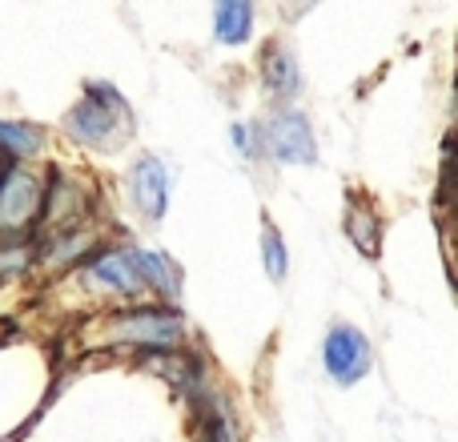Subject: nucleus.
Listing matches in <instances>:
<instances>
[{"mask_svg": "<svg viewBox=\"0 0 458 442\" xmlns=\"http://www.w3.org/2000/svg\"><path fill=\"white\" fill-rule=\"evenodd\" d=\"M64 133L93 153H117L133 137V113L109 81H89L85 97L64 113Z\"/></svg>", "mask_w": 458, "mask_h": 442, "instance_id": "1", "label": "nucleus"}, {"mask_svg": "<svg viewBox=\"0 0 458 442\" xmlns=\"http://www.w3.org/2000/svg\"><path fill=\"white\" fill-rule=\"evenodd\" d=\"M45 214V185L32 169L4 166L0 169V242H21Z\"/></svg>", "mask_w": 458, "mask_h": 442, "instance_id": "2", "label": "nucleus"}, {"mask_svg": "<svg viewBox=\"0 0 458 442\" xmlns=\"http://www.w3.org/2000/svg\"><path fill=\"white\" fill-rule=\"evenodd\" d=\"M261 133V153L277 166H314L318 161V141L310 117L301 109H274L258 125Z\"/></svg>", "mask_w": 458, "mask_h": 442, "instance_id": "3", "label": "nucleus"}, {"mask_svg": "<svg viewBox=\"0 0 458 442\" xmlns=\"http://www.w3.org/2000/svg\"><path fill=\"white\" fill-rule=\"evenodd\" d=\"M322 358H326V374H330L338 387H354V382H362L366 374L374 370V350H370V342H366V334L346 322L330 326Z\"/></svg>", "mask_w": 458, "mask_h": 442, "instance_id": "4", "label": "nucleus"}, {"mask_svg": "<svg viewBox=\"0 0 458 442\" xmlns=\"http://www.w3.org/2000/svg\"><path fill=\"white\" fill-rule=\"evenodd\" d=\"M109 334L117 342H129V346L174 350V346H182L185 326H182V318L169 314V310H133V314L113 318Z\"/></svg>", "mask_w": 458, "mask_h": 442, "instance_id": "5", "label": "nucleus"}, {"mask_svg": "<svg viewBox=\"0 0 458 442\" xmlns=\"http://www.w3.org/2000/svg\"><path fill=\"white\" fill-rule=\"evenodd\" d=\"M93 209L89 190L69 174H53L45 185V214L40 225H48V234H64V229H81Z\"/></svg>", "mask_w": 458, "mask_h": 442, "instance_id": "6", "label": "nucleus"}, {"mask_svg": "<svg viewBox=\"0 0 458 442\" xmlns=\"http://www.w3.org/2000/svg\"><path fill=\"white\" fill-rule=\"evenodd\" d=\"M85 277H89V285H105V290L121 293V298H141L149 290L141 274V261H137V250L97 253V258L85 261Z\"/></svg>", "mask_w": 458, "mask_h": 442, "instance_id": "7", "label": "nucleus"}, {"mask_svg": "<svg viewBox=\"0 0 458 442\" xmlns=\"http://www.w3.org/2000/svg\"><path fill=\"white\" fill-rule=\"evenodd\" d=\"M129 201L145 221H161L169 206V174H165V161L145 153L137 157V166L129 169Z\"/></svg>", "mask_w": 458, "mask_h": 442, "instance_id": "8", "label": "nucleus"}, {"mask_svg": "<svg viewBox=\"0 0 458 442\" xmlns=\"http://www.w3.org/2000/svg\"><path fill=\"white\" fill-rule=\"evenodd\" d=\"M261 85H266L269 97L277 101H293L301 93V69H298V56L290 53V45L282 40H269L261 45Z\"/></svg>", "mask_w": 458, "mask_h": 442, "instance_id": "9", "label": "nucleus"}, {"mask_svg": "<svg viewBox=\"0 0 458 442\" xmlns=\"http://www.w3.org/2000/svg\"><path fill=\"white\" fill-rule=\"evenodd\" d=\"M258 0H214V40L217 45H245L253 37Z\"/></svg>", "mask_w": 458, "mask_h": 442, "instance_id": "10", "label": "nucleus"}, {"mask_svg": "<svg viewBox=\"0 0 458 442\" xmlns=\"http://www.w3.org/2000/svg\"><path fill=\"white\" fill-rule=\"evenodd\" d=\"M346 234H350V242L358 245V253L378 258V250H382V221H378V214H374V206H366L362 198H354L346 206Z\"/></svg>", "mask_w": 458, "mask_h": 442, "instance_id": "11", "label": "nucleus"}, {"mask_svg": "<svg viewBox=\"0 0 458 442\" xmlns=\"http://www.w3.org/2000/svg\"><path fill=\"white\" fill-rule=\"evenodd\" d=\"M45 149V129L24 125V121H0V157L29 161Z\"/></svg>", "mask_w": 458, "mask_h": 442, "instance_id": "12", "label": "nucleus"}, {"mask_svg": "<svg viewBox=\"0 0 458 442\" xmlns=\"http://www.w3.org/2000/svg\"><path fill=\"white\" fill-rule=\"evenodd\" d=\"M137 261H141V274H145V285L157 290L165 302H174L182 293V269L165 258V253H153V250H137Z\"/></svg>", "mask_w": 458, "mask_h": 442, "instance_id": "13", "label": "nucleus"}, {"mask_svg": "<svg viewBox=\"0 0 458 442\" xmlns=\"http://www.w3.org/2000/svg\"><path fill=\"white\" fill-rule=\"evenodd\" d=\"M261 258H266L269 282H285V274H290V253H285L282 234H277V225L269 217L261 221Z\"/></svg>", "mask_w": 458, "mask_h": 442, "instance_id": "14", "label": "nucleus"}, {"mask_svg": "<svg viewBox=\"0 0 458 442\" xmlns=\"http://www.w3.org/2000/svg\"><path fill=\"white\" fill-rule=\"evenodd\" d=\"M29 261H32V250L24 245V237L21 242H0V277L29 269Z\"/></svg>", "mask_w": 458, "mask_h": 442, "instance_id": "15", "label": "nucleus"}, {"mask_svg": "<svg viewBox=\"0 0 458 442\" xmlns=\"http://www.w3.org/2000/svg\"><path fill=\"white\" fill-rule=\"evenodd\" d=\"M233 145H237V153H242L245 161H253V157H266L261 153V133H258V125H233Z\"/></svg>", "mask_w": 458, "mask_h": 442, "instance_id": "16", "label": "nucleus"}, {"mask_svg": "<svg viewBox=\"0 0 458 442\" xmlns=\"http://www.w3.org/2000/svg\"><path fill=\"white\" fill-rule=\"evenodd\" d=\"M318 0H282V16H290V21H298L301 13H310Z\"/></svg>", "mask_w": 458, "mask_h": 442, "instance_id": "17", "label": "nucleus"}]
</instances>
